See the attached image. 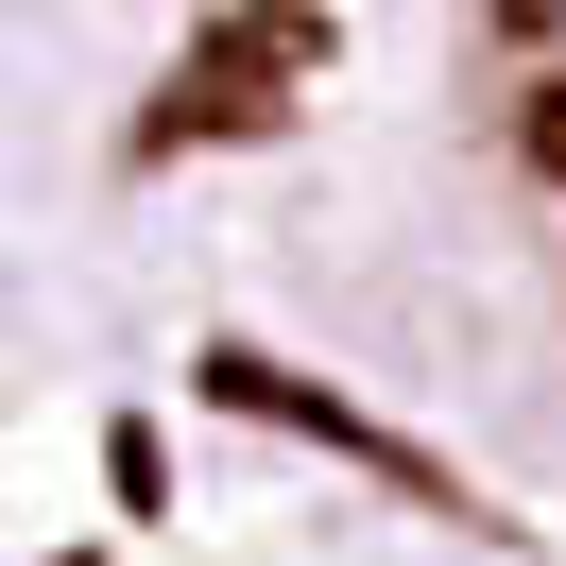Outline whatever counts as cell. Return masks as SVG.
Listing matches in <instances>:
<instances>
[{
    "mask_svg": "<svg viewBox=\"0 0 566 566\" xmlns=\"http://www.w3.org/2000/svg\"><path fill=\"white\" fill-rule=\"evenodd\" d=\"M463 120H481L497 207H515L532 258L566 275V0H481V35H463Z\"/></svg>",
    "mask_w": 566,
    "mask_h": 566,
    "instance_id": "cell-1",
    "label": "cell"
}]
</instances>
